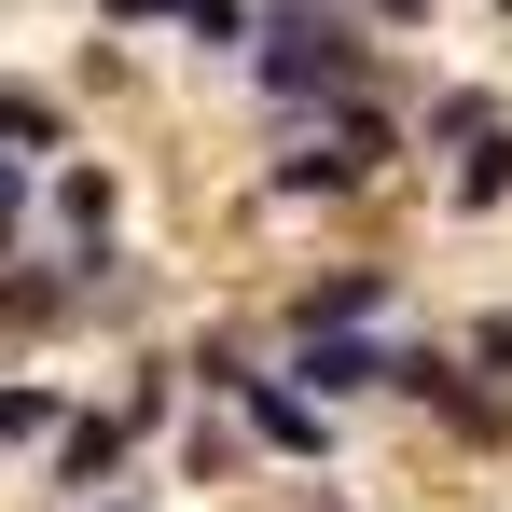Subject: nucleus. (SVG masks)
Segmentation results:
<instances>
[{
    "label": "nucleus",
    "mask_w": 512,
    "mask_h": 512,
    "mask_svg": "<svg viewBox=\"0 0 512 512\" xmlns=\"http://www.w3.org/2000/svg\"><path fill=\"white\" fill-rule=\"evenodd\" d=\"M263 84L291 97V111H346L360 97V42H346V14H263Z\"/></svg>",
    "instance_id": "nucleus-1"
},
{
    "label": "nucleus",
    "mask_w": 512,
    "mask_h": 512,
    "mask_svg": "<svg viewBox=\"0 0 512 512\" xmlns=\"http://www.w3.org/2000/svg\"><path fill=\"white\" fill-rule=\"evenodd\" d=\"M291 388L333 416V402H360V388H388V346H360V333H305V346H291Z\"/></svg>",
    "instance_id": "nucleus-2"
},
{
    "label": "nucleus",
    "mask_w": 512,
    "mask_h": 512,
    "mask_svg": "<svg viewBox=\"0 0 512 512\" xmlns=\"http://www.w3.org/2000/svg\"><path fill=\"white\" fill-rule=\"evenodd\" d=\"M236 388H250V429L277 443V457H319V443H333V416H319L305 388H277V374H236Z\"/></svg>",
    "instance_id": "nucleus-3"
},
{
    "label": "nucleus",
    "mask_w": 512,
    "mask_h": 512,
    "mask_svg": "<svg viewBox=\"0 0 512 512\" xmlns=\"http://www.w3.org/2000/svg\"><path fill=\"white\" fill-rule=\"evenodd\" d=\"M125 443H139V416H70V429H56V485H111Z\"/></svg>",
    "instance_id": "nucleus-4"
},
{
    "label": "nucleus",
    "mask_w": 512,
    "mask_h": 512,
    "mask_svg": "<svg viewBox=\"0 0 512 512\" xmlns=\"http://www.w3.org/2000/svg\"><path fill=\"white\" fill-rule=\"evenodd\" d=\"M374 305H388V277L360 263V277H333V291H305V333H360Z\"/></svg>",
    "instance_id": "nucleus-5"
},
{
    "label": "nucleus",
    "mask_w": 512,
    "mask_h": 512,
    "mask_svg": "<svg viewBox=\"0 0 512 512\" xmlns=\"http://www.w3.org/2000/svg\"><path fill=\"white\" fill-rule=\"evenodd\" d=\"M56 139V97H28V84H0V167H28Z\"/></svg>",
    "instance_id": "nucleus-6"
},
{
    "label": "nucleus",
    "mask_w": 512,
    "mask_h": 512,
    "mask_svg": "<svg viewBox=\"0 0 512 512\" xmlns=\"http://www.w3.org/2000/svg\"><path fill=\"white\" fill-rule=\"evenodd\" d=\"M499 194H512V125H485L471 167H457V208H499Z\"/></svg>",
    "instance_id": "nucleus-7"
},
{
    "label": "nucleus",
    "mask_w": 512,
    "mask_h": 512,
    "mask_svg": "<svg viewBox=\"0 0 512 512\" xmlns=\"http://www.w3.org/2000/svg\"><path fill=\"white\" fill-rule=\"evenodd\" d=\"M346 180H360V153L333 139V153H291V167H277V194H346Z\"/></svg>",
    "instance_id": "nucleus-8"
},
{
    "label": "nucleus",
    "mask_w": 512,
    "mask_h": 512,
    "mask_svg": "<svg viewBox=\"0 0 512 512\" xmlns=\"http://www.w3.org/2000/svg\"><path fill=\"white\" fill-rule=\"evenodd\" d=\"M0 443H56V388H0Z\"/></svg>",
    "instance_id": "nucleus-9"
},
{
    "label": "nucleus",
    "mask_w": 512,
    "mask_h": 512,
    "mask_svg": "<svg viewBox=\"0 0 512 512\" xmlns=\"http://www.w3.org/2000/svg\"><path fill=\"white\" fill-rule=\"evenodd\" d=\"M56 305H70V291H56V277H0V319H14V333H42V319H56Z\"/></svg>",
    "instance_id": "nucleus-10"
},
{
    "label": "nucleus",
    "mask_w": 512,
    "mask_h": 512,
    "mask_svg": "<svg viewBox=\"0 0 512 512\" xmlns=\"http://www.w3.org/2000/svg\"><path fill=\"white\" fill-rule=\"evenodd\" d=\"M180 28H194V42H250V14H236V0H180Z\"/></svg>",
    "instance_id": "nucleus-11"
},
{
    "label": "nucleus",
    "mask_w": 512,
    "mask_h": 512,
    "mask_svg": "<svg viewBox=\"0 0 512 512\" xmlns=\"http://www.w3.org/2000/svg\"><path fill=\"white\" fill-rule=\"evenodd\" d=\"M97 14H111V28H153V14H180V0H97Z\"/></svg>",
    "instance_id": "nucleus-12"
},
{
    "label": "nucleus",
    "mask_w": 512,
    "mask_h": 512,
    "mask_svg": "<svg viewBox=\"0 0 512 512\" xmlns=\"http://www.w3.org/2000/svg\"><path fill=\"white\" fill-rule=\"evenodd\" d=\"M14 222H28V194H14V167H0V250H14Z\"/></svg>",
    "instance_id": "nucleus-13"
},
{
    "label": "nucleus",
    "mask_w": 512,
    "mask_h": 512,
    "mask_svg": "<svg viewBox=\"0 0 512 512\" xmlns=\"http://www.w3.org/2000/svg\"><path fill=\"white\" fill-rule=\"evenodd\" d=\"M111 512H125V499H111Z\"/></svg>",
    "instance_id": "nucleus-14"
}]
</instances>
